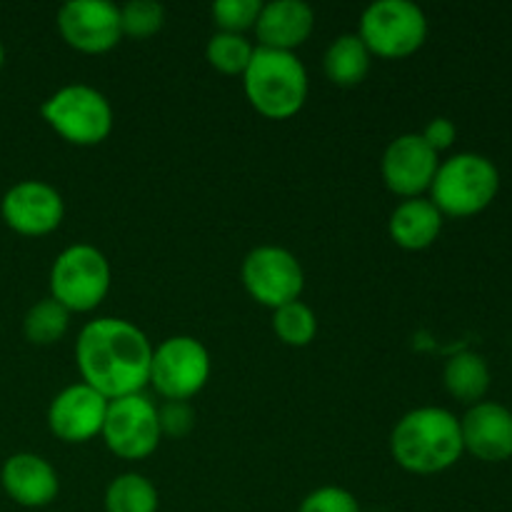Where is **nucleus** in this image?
Instances as JSON below:
<instances>
[{
	"mask_svg": "<svg viewBox=\"0 0 512 512\" xmlns=\"http://www.w3.org/2000/svg\"><path fill=\"white\" fill-rule=\"evenodd\" d=\"M445 390L453 395L455 400L465 405H478L490 390V368L488 360L473 350H463V353L453 355L445 365L443 373Z\"/></svg>",
	"mask_w": 512,
	"mask_h": 512,
	"instance_id": "obj_19",
	"label": "nucleus"
},
{
	"mask_svg": "<svg viewBox=\"0 0 512 512\" xmlns=\"http://www.w3.org/2000/svg\"><path fill=\"white\" fill-rule=\"evenodd\" d=\"M3 63H5V48L3 43H0V70H3Z\"/></svg>",
	"mask_w": 512,
	"mask_h": 512,
	"instance_id": "obj_30",
	"label": "nucleus"
},
{
	"mask_svg": "<svg viewBox=\"0 0 512 512\" xmlns=\"http://www.w3.org/2000/svg\"><path fill=\"white\" fill-rule=\"evenodd\" d=\"M83 383L103 398L138 395L150 383L153 345L148 335L123 318H98L85 325L75 343Z\"/></svg>",
	"mask_w": 512,
	"mask_h": 512,
	"instance_id": "obj_1",
	"label": "nucleus"
},
{
	"mask_svg": "<svg viewBox=\"0 0 512 512\" xmlns=\"http://www.w3.org/2000/svg\"><path fill=\"white\" fill-rule=\"evenodd\" d=\"M243 285L250 298L265 308H283L300 300L305 288V273L290 250L275 245H260L243 260Z\"/></svg>",
	"mask_w": 512,
	"mask_h": 512,
	"instance_id": "obj_10",
	"label": "nucleus"
},
{
	"mask_svg": "<svg viewBox=\"0 0 512 512\" xmlns=\"http://www.w3.org/2000/svg\"><path fill=\"white\" fill-rule=\"evenodd\" d=\"M255 45L245 35L235 33H215L208 40L205 58L215 70L225 75H243L248 70L250 58H253Z\"/></svg>",
	"mask_w": 512,
	"mask_h": 512,
	"instance_id": "obj_24",
	"label": "nucleus"
},
{
	"mask_svg": "<svg viewBox=\"0 0 512 512\" xmlns=\"http://www.w3.org/2000/svg\"><path fill=\"white\" fill-rule=\"evenodd\" d=\"M165 23V8L155 0H133V3L120 8V25H123V35L130 38H150L158 33Z\"/></svg>",
	"mask_w": 512,
	"mask_h": 512,
	"instance_id": "obj_25",
	"label": "nucleus"
},
{
	"mask_svg": "<svg viewBox=\"0 0 512 512\" xmlns=\"http://www.w3.org/2000/svg\"><path fill=\"white\" fill-rule=\"evenodd\" d=\"M390 450L400 468L415 475H435L463 458L460 418L450 410L415 408L398 420L390 435Z\"/></svg>",
	"mask_w": 512,
	"mask_h": 512,
	"instance_id": "obj_2",
	"label": "nucleus"
},
{
	"mask_svg": "<svg viewBox=\"0 0 512 512\" xmlns=\"http://www.w3.org/2000/svg\"><path fill=\"white\" fill-rule=\"evenodd\" d=\"M210 378V353L200 340L175 335L153 350L150 385L165 400H185L200 393Z\"/></svg>",
	"mask_w": 512,
	"mask_h": 512,
	"instance_id": "obj_8",
	"label": "nucleus"
},
{
	"mask_svg": "<svg viewBox=\"0 0 512 512\" xmlns=\"http://www.w3.org/2000/svg\"><path fill=\"white\" fill-rule=\"evenodd\" d=\"M243 88L250 105L270 120H288L308 100V70L295 53L255 48Z\"/></svg>",
	"mask_w": 512,
	"mask_h": 512,
	"instance_id": "obj_3",
	"label": "nucleus"
},
{
	"mask_svg": "<svg viewBox=\"0 0 512 512\" xmlns=\"http://www.w3.org/2000/svg\"><path fill=\"white\" fill-rule=\"evenodd\" d=\"M58 30L80 53H108L123 38L120 8L108 0H70L58 10Z\"/></svg>",
	"mask_w": 512,
	"mask_h": 512,
	"instance_id": "obj_11",
	"label": "nucleus"
},
{
	"mask_svg": "<svg viewBox=\"0 0 512 512\" xmlns=\"http://www.w3.org/2000/svg\"><path fill=\"white\" fill-rule=\"evenodd\" d=\"M110 263L95 245L78 243L65 248L50 268V298L70 313H88L105 300L110 290Z\"/></svg>",
	"mask_w": 512,
	"mask_h": 512,
	"instance_id": "obj_6",
	"label": "nucleus"
},
{
	"mask_svg": "<svg viewBox=\"0 0 512 512\" xmlns=\"http://www.w3.org/2000/svg\"><path fill=\"white\" fill-rule=\"evenodd\" d=\"M68 325L70 310L55 298H45L25 313L23 333L33 345H53L63 340V335L68 333Z\"/></svg>",
	"mask_w": 512,
	"mask_h": 512,
	"instance_id": "obj_22",
	"label": "nucleus"
},
{
	"mask_svg": "<svg viewBox=\"0 0 512 512\" xmlns=\"http://www.w3.org/2000/svg\"><path fill=\"white\" fill-rule=\"evenodd\" d=\"M465 453L483 463H505L512 458V410L500 403L483 400L470 405L460 418Z\"/></svg>",
	"mask_w": 512,
	"mask_h": 512,
	"instance_id": "obj_15",
	"label": "nucleus"
},
{
	"mask_svg": "<svg viewBox=\"0 0 512 512\" xmlns=\"http://www.w3.org/2000/svg\"><path fill=\"white\" fill-rule=\"evenodd\" d=\"M313 28L315 13L308 3L275 0V3H263L260 18L255 23V35L260 40V48L293 53L310 38Z\"/></svg>",
	"mask_w": 512,
	"mask_h": 512,
	"instance_id": "obj_17",
	"label": "nucleus"
},
{
	"mask_svg": "<svg viewBox=\"0 0 512 512\" xmlns=\"http://www.w3.org/2000/svg\"><path fill=\"white\" fill-rule=\"evenodd\" d=\"M440 158L420 133H405L388 145L383 155V180L395 195L405 200L423 198L433 185Z\"/></svg>",
	"mask_w": 512,
	"mask_h": 512,
	"instance_id": "obj_13",
	"label": "nucleus"
},
{
	"mask_svg": "<svg viewBox=\"0 0 512 512\" xmlns=\"http://www.w3.org/2000/svg\"><path fill=\"white\" fill-rule=\"evenodd\" d=\"M263 3L260 0H218L213 3V23L218 25L220 33L243 35L245 30L255 28L260 18Z\"/></svg>",
	"mask_w": 512,
	"mask_h": 512,
	"instance_id": "obj_26",
	"label": "nucleus"
},
{
	"mask_svg": "<svg viewBox=\"0 0 512 512\" xmlns=\"http://www.w3.org/2000/svg\"><path fill=\"white\" fill-rule=\"evenodd\" d=\"M298 512H360V505L350 490L325 485V488L313 490V493L300 503Z\"/></svg>",
	"mask_w": 512,
	"mask_h": 512,
	"instance_id": "obj_27",
	"label": "nucleus"
},
{
	"mask_svg": "<svg viewBox=\"0 0 512 512\" xmlns=\"http://www.w3.org/2000/svg\"><path fill=\"white\" fill-rule=\"evenodd\" d=\"M103 440L110 453L123 460H143L160 445L158 408L143 393L110 400L103 423Z\"/></svg>",
	"mask_w": 512,
	"mask_h": 512,
	"instance_id": "obj_9",
	"label": "nucleus"
},
{
	"mask_svg": "<svg viewBox=\"0 0 512 512\" xmlns=\"http://www.w3.org/2000/svg\"><path fill=\"white\" fill-rule=\"evenodd\" d=\"M500 190V173L480 153H458L440 163L430 185V200L450 218H473L493 205Z\"/></svg>",
	"mask_w": 512,
	"mask_h": 512,
	"instance_id": "obj_4",
	"label": "nucleus"
},
{
	"mask_svg": "<svg viewBox=\"0 0 512 512\" xmlns=\"http://www.w3.org/2000/svg\"><path fill=\"white\" fill-rule=\"evenodd\" d=\"M40 115L63 140L73 145H98L113 130V108L100 90L75 83L55 90Z\"/></svg>",
	"mask_w": 512,
	"mask_h": 512,
	"instance_id": "obj_5",
	"label": "nucleus"
},
{
	"mask_svg": "<svg viewBox=\"0 0 512 512\" xmlns=\"http://www.w3.org/2000/svg\"><path fill=\"white\" fill-rule=\"evenodd\" d=\"M360 40L378 58H408L428 38V18L410 0H378L360 18Z\"/></svg>",
	"mask_w": 512,
	"mask_h": 512,
	"instance_id": "obj_7",
	"label": "nucleus"
},
{
	"mask_svg": "<svg viewBox=\"0 0 512 512\" xmlns=\"http://www.w3.org/2000/svg\"><path fill=\"white\" fill-rule=\"evenodd\" d=\"M160 433L170 438H185L195 425V413L185 400H168L163 408H158Z\"/></svg>",
	"mask_w": 512,
	"mask_h": 512,
	"instance_id": "obj_28",
	"label": "nucleus"
},
{
	"mask_svg": "<svg viewBox=\"0 0 512 512\" xmlns=\"http://www.w3.org/2000/svg\"><path fill=\"white\" fill-rule=\"evenodd\" d=\"M158 490L145 475L123 473L105 490V512H158Z\"/></svg>",
	"mask_w": 512,
	"mask_h": 512,
	"instance_id": "obj_21",
	"label": "nucleus"
},
{
	"mask_svg": "<svg viewBox=\"0 0 512 512\" xmlns=\"http://www.w3.org/2000/svg\"><path fill=\"white\" fill-rule=\"evenodd\" d=\"M420 135H423V140L435 150V153H440V150H448L450 145L455 143V138H458V128H455L453 120L433 118L428 125H425V130Z\"/></svg>",
	"mask_w": 512,
	"mask_h": 512,
	"instance_id": "obj_29",
	"label": "nucleus"
},
{
	"mask_svg": "<svg viewBox=\"0 0 512 512\" xmlns=\"http://www.w3.org/2000/svg\"><path fill=\"white\" fill-rule=\"evenodd\" d=\"M390 238L405 250H425L438 240L443 230V213L430 198L403 200L390 215Z\"/></svg>",
	"mask_w": 512,
	"mask_h": 512,
	"instance_id": "obj_18",
	"label": "nucleus"
},
{
	"mask_svg": "<svg viewBox=\"0 0 512 512\" xmlns=\"http://www.w3.org/2000/svg\"><path fill=\"white\" fill-rule=\"evenodd\" d=\"M0 215L18 235L40 238L63 223L65 203L53 185L43 180H23L0 198Z\"/></svg>",
	"mask_w": 512,
	"mask_h": 512,
	"instance_id": "obj_12",
	"label": "nucleus"
},
{
	"mask_svg": "<svg viewBox=\"0 0 512 512\" xmlns=\"http://www.w3.org/2000/svg\"><path fill=\"white\" fill-rule=\"evenodd\" d=\"M5 495L23 508H45L58 498L60 480L53 465L35 453H15L0 470Z\"/></svg>",
	"mask_w": 512,
	"mask_h": 512,
	"instance_id": "obj_16",
	"label": "nucleus"
},
{
	"mask_svg": "<svg viewBox=\"0 0 512 512\" xmlns=\"http://www.w3.org/2000/svg\"><path fill=\"white\" fill-rule=\"evenodd\" d=\"M273 330L290 348H305V345H310L315 340L318 318H315L310 305L295 300V303L273 310Z\"/></svg>",
	"mask_w": 512,
	"mask_h": 512,
	"instance_id": "obj_23",
	"label": "nucleus"
},
{
	"mask_svg": "<svg viewBox=\"0 0 512 512\" xmlns=\"http://www.w3.org/2000/svg\"><path fill=\"white\" fill-rule=\"evenodd\" d=\"M108 398L85 383L68 385L53 398L48 408V425L63 443H88L103 433Z\"/></svg>",
	"mask_w": 512,
	"mask_h": 512,
	"instance_id": "obj_14",
	"label": "nucleus"
},
{
	"mask_svg": "<svg viewBox=\"0 0 512 512\" xmlns=\"http://www.w3.org/2000/svg\"><path fill=\"white\" fill-rule=\"evenodd\" d=\"M370 50L360 40L358 33H345L335 40L323 58V68L328 80L340 88H355L363 83L370 73Z\"/></svg>",
	"mask_w": 512,
	"mask_h": 512,
	"instance_id": "obj_20",
	"label": "nucleus"
}]
</instances>
